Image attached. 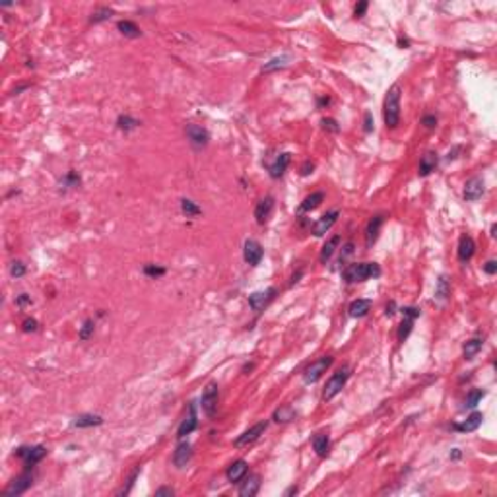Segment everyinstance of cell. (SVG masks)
<instances>
[{
	"label": "cell",
	"instance_id": "12",
	"mask_svg": "<svg viewBox=\"0 0 497 497\" xmlns=\"http://www.w3.org/2000/svg\"><path fill=\"white\" fill-rule=\"evenodd\" d=\"M383 222H384L383 214H375L373 218L367 222V226H365V245H367V249H371V247L375 245L377 239H379V233H381Z\"/></svg>",
	"mask_w": 497,
	"mask_h": 497
},
{
	"label": "cell",
	"instance_id": "33",
	"mask_svg": "<svg viewBox=\"0 0 497 497\" xmlns=\"http://www.w3.org/2000/svg\"><path fill=\"white\" fill-rule=\"evenodd\" d=\"M451 296V284H449V278L447 276H439L435 286V297L439 301H445L447 297Z\"/></svg>",
	"mask_w": 497,
	"mask_h": 497
},
{
	"label": "cell",
	"instance_id": "19",
	"mask_svg": "<svg viewBox=\"0 0 497 497\" xmlns=\"http://www.w3.org/2000/svg\"><path fill=\"white\" fill-rule=\"evenodd\" d=\"M289 161H291V154H288V152H284V154H280L276 159H274V163H272L270 167H268V171H270V177L272 179H280L282 175L286 173V169H288Z\"/></svg>",
	"mask_w": 497,
	"mask_h": 497
},
{
	"label": "cell",
	"instance_id": "59",
	"mask_svg": "<svg viewBox=\"0 0 497 497\" xmlns=\"http://www.w3.org/2000/svg\"><path fill=\"white\" fill-rule=\"evenodd\" d=\"M461 456V451L458 449H453V458H458Z\"/></svg>",
	"mask_w": 497,
	"mask_h": 497
},
{
	"label": "cell",
	"instance_id": "48",
	"mask_svg": "<svg viewBox=\"0 0 497 497\" xmlns=\"http://www.w3.org/2000/svg\"><path fill=\"white\" fill-rule=\"evenodd\" d=\"M22 330H24V332H35V330H37V321H35V319H26V321L22 323Z\"/></svg>",
	"mask_w": 497,
	"mask_h": 497
},
{
	"label": "cell",
	"instance_id": "6",
	"mask_svg": "<svg viewBox=\"0 0 497 497\" xmlns=\"http://www.w3.org/2000/svg\"><path fill=\"white\" fill-rule=\"evenodd\" d=\"M185 134H187L189 142L192 144V148L202 150V148H206V146H208L210 134H208V131H206L204 126H200V124H187Z\"/></svg>",
	"mask_w": 497,
	"mask_h": 497
},
{
	"label": "cell",
	"instance_id": "17",
	"mask_svg": "<svg viewBox=\"0 0 497 497\" xmlns=\"http://www.w3.org/2000/svg\"><path fill=\"white\" fill-rule=\"evenodd\" d=\"M272 210H274V198H272V196H266V198H262V200L256 204V208H254V218H256V222H259L261 226L268 222Z\"/></svg>",
	"mask_w": 497,
	"mask_h": 497
},
{
	"label": "cell",
	"instance_id": "25",
	"mask_svg": "<svg viewBox=\"0 0 497 497\" xmlns=\"http://www.w3.org/2000/svg\"><path fill=\"white\" fill-rule=\"evenodd\" d=\"M101 424H103V418L97 416V414H80L72 421L74 428H96V426H101Z\"/></svg>",
	"mask_w": 497,
	"mask_h": 497
},
{
	"label": "cell",
	"instance_id": "13",
	"mask_svg": "<svg viewBox=\"0 0 497 497\" xmlns=\"http://www.w3.org/2000/svg\"><path fill=\"white\" fill-rule=\"evenodd\" d=\"M338 216H340V212L338 210H330V212H326L324 216H321V218L317 219L313 224V235L315 237H323L328 229H330L334 224H336V219H338Z\"/></svg>",
	"mask_w": 497,
	"mask_h": 497
},
{
	"label": "cell",
	"instance_id": "52",
	"mask_svg": "<svg viewBox=\"0 0 497 497\" xmlns=\"http://www.w3.org/2000/svg\"><path fill=\"white\" fill-rule=\"evenodd\" d=\"M484 272L486 274H489V276H493L497 272V262L495 261H488L486 264H484Z\"/></svg>",
	"mask_w": 497,
	"mask_h": 497
},
{
	"label": "cell",
	"instance_id": "22",
	"mask_svg": "<svg viewBox=\"0 0 497 497\" xmlns=\"http://www.w3.org/2000/svg\"><path fill=\"white\" fill-rule=\"evenodd\" d=\"M437 154L435 152H426L424 156H421V159H419V177H428V175H431L433 171H435L437 167Z\"/></svg>",
	"mask_w": 497,
	"mask_h": 497
},
{
	"label": "cell",
	"instance_id": "43",
	"mask_svg": "<svg viewBox=\"0 0 497 497\" xmlns=\"http://www.w3.org/2000/svg\"><path fill=\"white\" fill-rule=\"evenodd\" d=\"M138 474H140V466H136L134 470L131 472V476H128V480H126V486L119 491V495H126L128 491L132 489V486H134V482H136V478H138Z\"/></svg>",
	"mask_w": 497,
	"mask_h": 497
},
{
	"label": "cell",
	"instance_id": "30",
	"mask_svg": "<svg viewBox=\"0 0 497 497\" xmlns=\"http://www.w3.org/2000/svg\"><path fill=\"white\" fill-rule=\"evenodd\" d=\"M482 346H484V338L482 336H476V338H470V340L464 344L463 348V356L466 359H472L478 352L482 349Z\"/></svg>",
	"mask_w": 497,
	"mask_h": 497
},
{
	"label": "cell",
	"instance_id": "27",
	"mask_svg": "<svg viewBox=\"0 0 497 497\" xmlns=\"http://www.w3.org/2000/svg\"><path fill=\"white\" fill-rule=\"evenodd\" d=\"M293 418H296V410H293V406H289V404L280 406L278 410L274 412V416H272V419H274L276 424H288V421H291Z\"/></svg>",
	"mask_w": 497,
	"mask_h": 497
},
{
	"label": "cell",
	"instance_id": "50",
	"mask_svg": "<svg viewBox=\"0 0 497 497\" xmlns=\"http://www.w3.org/2000/svg\"><path fill=\"white\" fill-rule=\"evenodd\" d=\"M400 311L404 317H412V319H418L419 315H421V311L416 309V307H404V309H400Z\"/></svg>",
	"mask_w": 497,
	"mask_h": 497
},
{
	"label": "cell",
	"instance_id": "4",
	"mask_svg": "<svg viewBox=\"0 0 497 497\" xmlns=\"http://www.w3.org/2000/svg\"><path fill=\"white\" fill-rule=\"evenodd\" d=\"M16 454L24 461L26 468H31L37 463H41L47 454V449L43 445H33V447H20L16 451Z\"/></svg>",
	"mask_w": 497,
	"mask_h": 497
},
{
	"label": "cell",
	"instance_id": "44",
	"mask_svg": "<svg viewBox=\"0 0 497 497\" xmlns=\"http://www.w3.org/2000/svg\"><path fill=\"white\" fill-rule=\"evenodd\" d=\"M352 254H354V243H346V245H344V249H342V253H340L338 264H346Z\"/></svg>",
	"mask_w": 497,
	"mask_h": 497
},
{
	"label": "cell",
	"instance_id": "28",
	"mask_svg": "<svg viewBox=\"0 0 497 497\" xmlns=\"http://www.w3.org/2000/svg\"><path fill=\"white\" fill-rule=\"evenodd\" d=\"M340 241H342L340 235H334V237H330V239H328L326 243H324L323 251H321V262H323V264H326V262L330 261V256L334 254V251L338 249Z\"/></svg>",
	"mask_w": 497,
	"mask_h": 497
},
{
	"label": "cell",
	"instance_id": "53",
	"mask_svg": "<svg viewBox=\"0 0 497 497\" xmlns=\"http://www.w3.org/2000/svg\"><path fill=\"white\" fill-rule=\"evenodd\" d=\"M175 491L171 488H159L156 489V497H173Z\"/></svg>",
	"mask_w": 497,
	"mask_h": 497
},
{
	"label": "cell",
	"instance_id": "7",
	"mask_svg": "<svg viewBox=\"0 0 497 497\" xmlns=\"http://www.w3.org/2000/svg\"><path fill=\"white\" fill-rule=\"evenodd\" d=\"M31 484H33V474L24 472V474H20L17 478H14V480L10 482L8 488L4 489V495L6 497L22 495V493H26L27 489L31 488Z\"/></svg>",
	"mask_w": 497,
	"mask_h": 497
},
{
	"label": "cell",
	"instance_id": "23",
	"mask_svg": "<svg viewBox=\"0 0 497 497\" xmlns=\"http://www.w3.org/2000/svg\"><path fill=\"white\" fill-rule=\"evenodd\" d=\"M371 299H354L352 303H349V307H348V313H349V317H356V319H361V317H365L369 311H371Z\"/></svg>",
	"mask_w": 497,
	"mask_h": 497
},
{
	"label": "cell",
	"instance_id": "31",
	"mask_svg": "<svg viewBox=\"0 0 497 497\" xmlns=\"http://www.w3.org/2000/svg\"><path fill=\"white\" fill-rule=\"evenodd\" d=\"M117 29L121 31L124 37H131V39H136V37H140V29L138 26L134 24V22H131V20H121L119 24H117Z\"/></svg>",
	"mask_w": 497,
	"mask_h": 497
},
{
	"label": "cell",
	"instance_id": "36",
	"mask_svg": "<svg viewBox=\"0 0 497 497\" xmlns=\"http://www.w3.org/2000/svg\"><path fill=\"white\" fill-rule=\"evenodd\" d=\"M414 321H416V319H412V317H404V319H402L400 328H398V340H400V342H404L408 336H410L412 326H414Z\"/></svg>",
	"mask_w": 497,
	"mask_h": 497
},
{
	"label": "cell",
	"instance_id": "18",
	"mask_svg": "<svg viewBox=\"0 0 497 497\" xmlns=\"http://www.w3.org/2000/svg\"><path fill=\"white\" fill-rule=\"evenodd\" d=\"M482 419H484V414H482V412H472L463 424H456V426H453V428L456 429V431H461V433H470V431H476V429L480 428Z\"/></svg>",
	"mask_w": 497,
	"mask_h": 497
},
{
	"label": "cell",
	"instance_id": "9",
	"mask_svg": "<svg viewBox=\"0 0 497 497\" xmlns=\"http://www.w3.org/2000/svg\"><path fill=\"white\" fill-rule=\"evenodd\" d=\"M262 256H264V251H262V245L259 243V241H254V239H247L243 245V259L247 264H251V266H256V264H261Z\"/></svg>",
	"mask_w": 497,
	"mask_h": 497
},
{
	"label": "cell",
	"instance_id": "40",
	"mask_svg": "<svg viewBox=\"0 0 497 497\" xmlns=\"http://www.w3.org/2000/svg\"><path fill=\"white\" fill-rule=\"evenodd\" d=\"M144 274L150 276V278H159L165 274V268L163 266H156V264H146L144 266Z\"/></svg>",
	"mask_w": 497,
	"mask_h": 497
},
{
	"label": "cell",
	"instance_id": "24",
	"mask_svg": "<svg viewBox=\"0 0 497 497\" xmlns=\"http://www.w3.org/2000/svg\"><path fill=\"white\" fill-rule=\"evenodd\" d=\"M259 489H261V478L254 474V476H249V478H245V482L241 484V488H239V495L241 497H253L259 493Z\"/></svg>",
	"mask_w": 497,
	"mask_h": 497
},
{
	"label": "cell",
	"instance_id": "54",
	"mask_svg": "<svg viewBox=\"0 0 497 497\" xmlns=\"http://www.w3.org/2000/svg\"><path fill=\"white\" fill-rule=\"evenodd\" d=\"M313 169H315L313 161H305V163L301 165V175H303V177H307L309 173H313Z\"/></svg>",
	"mask_w": 497,
	"mask_h": 497
},
{
	"label": "cell",
	"instance_id": "8",
	"mask_svg": "<svg viewBox=\"0 0 497 497\" xmlns=\"http://www.w3.org/2000/svg\"><path fill=\"white\" fill-rule=\"evenodd\" d=\"M266 428H268V421L266 419H262V421H259V424H254L253 428H249L245 433H241V435L237 437L235 441H233V445L239 449V447H247V445H251V443H254L259 437L266 431Z\"/></svg>",
	"mask_w": 497,
	"mask_h": 497
},
{
	"label": "cell",
	"instance_id": "56",
	"mask_svg": "<svg viewBox=\"0 0 497 497\" xmlns=\"http://www.w3.org/2000/svg\"><path fill=\"white\" fill-rule=\"evenodd\" d=\"M398 45H400V49H408V39H398Z\"/></svg>",
	"mask_w": 497,
	"mask_h": 497
},
{
	"label": "cell",
	"instance_id": "42",
	"mask_svg": "<svg viewBox=\"0 0 497 497\" xmlns=\"http://www.w3.org/2000/svg\"><path fill=\"white\" fill-rule=\"evenodd\" d=\"M62 185H64V187H68V189L78 187V185H80V175L76 173V171H68V173L64 175V179H62Z\"/></svg>",
	"mask_w": 497,
	"mask_h": 497
},
{
	"label": "cell",
	"instance_id": "35",
	"mask_svg": "<svg viewBox=\"0 0 497 497\" xmlns=\"http://www.w3.org/2000/svg\"><path fill=\"white\" fill-rule=\"evenodd\" d=\"M181 210H183V214L187 216V218H196V216H200L202 210L200 206H196L192 200H189V198H183L181 200Z\"/></svg>",
	"mask_w": 497,
	"mask_h": 497
},
{
	"label": "cell",
	"instance_id": "16",
	"mask_svg": "<svg viewBox=\"0 0 497 497\" xmlns=\"http://www.w3.org/2000/svg\"><path fill=\"white\" fill-rule=\"evenodd\" d=\"M474 253H476V243H474V239H472L470 235H463L461 237V241H458V251H456L458 261L468 262L472 256H474Z\"/></svg>",
	"mask_w": 497,
	"mask_h": 497
},
{
	"label": "cell",
	"instance_id": "2",
	"mask_svg": "<svg viewBox=\"0 0 497 497\" xmlns=\"http://www.w3.org/2000/svg\"><path fill=\"white\" fill-rule=\"evenodd\" d=\"M344 280L348 284H356V282H365L369 278H379L381 276V266L377 262H356L349 264L342 272Z\"/></svg>",
	"mask_w": 497,
	"mask_h": 497
},
{
	"label": "cell",
	"instance_id": "51",
	"mask_svg": "<svg viewBox=\"0 0 497 497\" xmlns=\"http://www.w3.org/2000/svg\"><path fill=\"white\" fill-rule=\"evenodd\" d=\"M17 307H26V305H31V297L27 296V293H20L16 299Z\"/></svg>",
	"mask_w": 497,
	"mask_h": 497
},
{
	"label": "cell",
	"instance_id": "47",
	"mask_svg": "<svg viewBox=\"0 0 497 497\" xmlns=\"http://www.w3.org/2000/svg\"><path fill=\"white\" fill-rule=\"evenodd\" d=\"M367 8H369V4H367L365 0H363V2H359V4H356V8H354V16L363 17V16H365Z\"/></svg>",
	"mask_w": 497,
	"mask_h": 497
},
{
	"label": "cell",
	"instance_id": "21",
	"mask_svg": "<svg viewBox=\"0 0 497 497\" xmlns=\"http://www.w3.org/2000/svg\"><path fill=\"white\" fill-rule=\"evenodd\" d=\"M192 456V447L189 443H179L173 453V464L177 468H185Z\"/></svg>",
	"mask_w": 497,
	"mask_h": 497
},
{
	"label": "cell",
	"instance_id": "49",
	"mask_svg": "<svg viewBox=\"0 0 497 497\" xmlns=\"http://www.w3.org/2000/svg\"><path fill=\"white\" fill-rule=\"evenodd\" d=\"M421 124H424L426 128H435V126H437V117H435V115H426V117L421 119Z\"/></svg>",
	"mask_w": 497,
	"mask_h": 497
},
{
	"label": "cell",
	"instance_id": "15",
	"mask_svg": "<svg viewBox=\"0 0 497 497\" xmlns=\"http://www.w3.org/2000/svg\"><path fill=\"white\" fill-rule=\"evenodd\" d=\"M484 194V179L482 177H472L468 183L464 185V200L476 202Z\"/></svg>",
	"mask_w": 497,
	"mask_h": 497
},
{
	"label": "cell",
	"instance_id": "32",
	"mask_svg": "<svg viewBox=\"0 0 497 497\" xmlns=\"http://www.w3.org/2000/svg\"><path fill=\"white\" fill-rule=\"evenodd\" d=\"M138 126H140V121H136L131 115H119V119H117V128L122 132H131L134 128H138Z\"/></svg>",
	"mask_w": 497,
	"mask_h": 497
},
{
	"label": "cell",
	"instance_id": "14",
	"mask_svg": "<svg viewBox=\"0 0 497 497\" xmlns=\"http://www.w3.org/2000/svg\"><path fill=\"white\" fill-rule=\"evenodd\" d=\"M196 426H198V416H196V406H194V402H191V406H189V414L185 416V419L181 421V426H179V429H177V437L179 439H183V437L191 435L192 431L196 429Z\"/></svg>",
	"mask_w": 497,
	"mask_h": 497
},
{
	"label": "cell",
	"instance_id": "41",
	"mask_svg": "<svg viewBox=\"0 0 497 497\" xmlns=\"http://www.w3.org/2000/svg\"><path fill=\"white\" fill-rule=\"evenodd\" d=\"M26 264L24 262H20V261H16V262H12L10 264V276L12 278H22L24 274H26Z\"/></svg>",
	"mask_w": 497,
	"mask_h": 497
},
{
	"label": "cell",
	"instance_id": "57",
	"mask_svg": "<svg viewBox=\"0 0 497 497\" xmlns=\"http://www.w3.org/2000/svg\"><path fill=\"white\" fill-rule=\"evenodd\" d=\"M301 274H303V270H299L297 274H293V278H291V284H296V282H299V278H301Z\"/></svg>",
	"mask_w": 497,
	"mask_h": 497
},
{
	"label": "cell",
	"instance_id": "34",
	"mask_svg": "<svg viewBox=\"0 0 497 497\" xmlns=\"http://www.w3.org/2000/svg\"><path fill=\"white\" fill-rule=\"evenodd\" d=\"M289 62V57H286V54H282V57H274L272 61L264 62V66H262V72H274V70L278 68H286Z\"/></svg>",
	"mask_w": 497,
	"mask_h": 497
},
{
	"label": "cell",
	"instance_id": "39",
	"mask_svg": "<svg viewBox=\"0 0 497 497\" xmlns=\"http://www.w3.org/2000/svg\"><path fill=\"white\" fill-rule=\"evenodd\" d=\"M111 14H113V10H111V8H99L97 12H94V14H91V24L105 22V20H109V17H111Z\"/></svg>",
	"mask_w": 497,
	"mask_h": 497
},
{
	"label": "cell",
	"instance_id": "38",
	"mask_svg": "<svg viewBox=\"0 0 497 497\" xmlns=\"http://www.w3.org/2000/svg\"><path fill=\"white\" fill-rule=\"evenodd\" d=\"M94 330H96L94 319H86V321L82 323V328H80V340H89L91 334H94Z\"/></svg>",
	"mask_w": 497,
	"mask_h": 497
},
{
	"label": "cell",
	"instance_id": "45",
	"mask_svg": "<svg viewBox=\"0 0 497 497\" xmlns=\"http://www.w3.org/2000/svg\"><path fill=\"white\" fill-rule=\"evenodd\" d=\"M323 126H324V131L340 132V124L334 121V119H323Z\"/></svg>",
	"mask_w": 497,
	"mask_h": 497
},
{
	"label": "cell",
	"instance_id": "37",
	"mask_svg": "<svg viewBox=\"0 0 497 497\" xmlns=\"http://www.w3.org/2000/svg\"><path fill=\"white\" fill-rule=\"evenodd\" d=\"M484 396H486V391H478V389L476 391H470L468 396H466V402H464V408H476Z\"/></svg>",
	"mask_w": 497,
	"mask_h": 497
},
{
	"label": "cell",
	"instance_id": "55",
	"mask_svg": "<svg viewBox=\"0 0 497 497\" xmlns=\"http://www.w3.org/2000/svg\"><path fill=\"white\" fill-rule=\"evenodd\" d=\"M394 313H396V303H394V301L386 303V307H384V315H386V317H393Z\"/></svg>",
	"mask_w": 497,
	"mask_h": 497
},
{
	"label": "cell",
	"instance_id": "46",
	"mask_svg": "<svg viewBox=\"0 0 497 497\" xmlns=\"http://www.w3.org/2000/svg\"><path fill=\"white\" fill-rule=\"evenodd\" d=\"M363 131L369 134V132H373V115L367 111L365 115H363Z\"/></svg>",
	"mask_w": 497,
	"mask_h": 497
},
{
	"label": "cell",
	"instance_id": "26",
	"mask_svg": "<svg viewBox=\"0 0 497 497\" xmlns=\"http://www.w3.org/2000/svg\"><path fill=\"white\" fill-rule=\"evenodd\" d=\"M313 449L319 456H326L328 451H330V437L326 433H317L313 437Z\"/></svg>",
	"mask_w": 497,
	"mask_h": 497
},
{
	"label": "cell",
	"instance_id": "58",
	"mask_svg": "<svg viewBox=\"0 0 497 497\" xmlns=\"http://www.w3.org/2000/svg\"><path fill=\"white\" fill-rule=\"evenodd\" d=\"M297 491H299V489H297L296 486H293V488H289L288 491H286V497H288V495H293V493H297Z\"/></svg>",
	"mask_w": 497,
	"mask_h": 497
},
{
	"label": "cell",
	"instance_id": "1",
	"mask_svg": "<svg viewBox=\"0 0 497 497\" xmlns=\"http://www.w3.org/2000/svg\"><path fill=\"white\" fill-rule=\"evenodd\" d=\"M383 117L386 128H396L400 122V86L393 84L389 87L383 103Z\"/></svg>",
	"mask_w": 497,
	"mask_h": 497
},
{
	"label": "cell",
	"instance_id": "10",
	"mask_svg": "<svg viewBox=\"0 0 497 497\" xmlns=\"http://www.w3.org/2000/svg\"><path fill=\"white\" fill-rule=\"evenodd\" d=\"M218 396H219L218 384H216V383H208V386L204 389V393H202V398H200L202 410L206 412L208 416H212V414L216 412V406H218Z\"/></svg>",
	"mask_w": 497,
	"mask_h": 497
},
{
	"label": "cell",
	"instance_id": "29",
	"mask_svg": "<svg viewBox=\"0 0 497 497\" xmlns=\"http://www.w3.org/2000/svg\"><path fill=\"white\" fill-rule=\"evenodd\" d=\"M324 200V192L319 191V192H313V194H309L305 200L301 202V206H299V210L301 212H311V210L319 208L321 206V202Z\"/></svg>",
	"mask_w": 497,
	"mask_h": 497
},
{
	"label": "cell",
	"instance_id": "11",
	"mask_svg": "<svg viewBox=\"0 0 497 497\" xmlns=\"http://www.w3.org/2000/svg\"><path fill=\"white\" fill-rule=\"evenodd\" d=\"M274 296H276V289L274 288H268L264 289V291H254V293L249 296V305H251V309H253L254 313H261L262 309L274 299Z\"/></svg>",
	"mask_w": 497,
	"mask_h": 497
},
{
	"label": "cell",
	"instance_id": "20",
	"mask_svg": "<svg viewBox=\"0 0 497 497\" xmlns=\"http://www.w3.org/2000/svg\"><path fill=\"white\" fill-rule=\"evenodd\" d=\"M247 470H249V464L245 463V461H235L233 464H229V468L226 472V478L231 484H237V482H241L247 476Z\"/></svg>",
	"mask_w": 497,
	"mask_h": 497
},
{
	"label": "cell",
	"instance_id": "5",
	"mask_svg": "<svg viewBox=\"0 0 497 497\" xmlns=\"http://www.w3.org/2000/svg\"><path fill=\"white\" fill-rule=\"evenodd\" d=\"M332 365V358L330 356H324V358L317 359V361H313L311 365L305 369V373H303V379H305V383H317L321 377L326 373V369Z\"/></svg>",
	"mask_w": 497,
	"mask_h": 497
},
{
	"label": "cell",
	"instance_id": "3",
	"mask_svg": "<svg viewBox=\"0 0 497 497\" xmlns=\"http://www.w3.org/2000/svg\"><path fill=\"white\" fill-rule=\"evenodd\" d=\"M349 379V369L348 367H342V369H338L334 375L326 381V386H324L323 391V398L324 400H332L336 394L340 393L342 389H344V384L348 383Z\"/></svg>",
	"mask_w": 497,
	"mask_h": 497
}]
</instances>
